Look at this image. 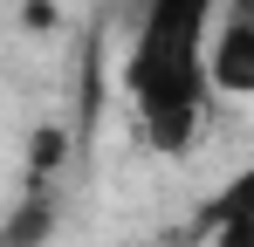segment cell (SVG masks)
I'll list each match as a JSON object with an SVG mask.
<instances>
[{"mask_svg": "<svg viewBox=\"0 0 254 247\" xmlns=\"http://www.w3.org/2000/svg\"><path fill=\"white\" fill-rule=\"evenodd\" d=\"M220 220H254V165H248V172H234L227 192L199 213V227H220Z\"/></svg>", "mask_w": 254, "mask_h": 247, "instance_id": "4", "label": "cell"}, {"mask_svg": "<svg viewBox=\"0 0 254 247\" xmlns=\"http://www.w3.org/2000/svg\"><path fill=\"white\" fill-rule=\"evenodd\" d=\"M220 14H227V21H241V28L254 35V0H220Z\"/></svg>", "mask_w": 254, "mask_h": 247, "instance_id": "6", "label": "cell"}, {"mask_svg": "<svg viewBox=\"0 0 254 247\" xmlns=\"http://www.w3.org/2000/svg\"><path fill=\"white\" fill-rule=\"evenodd\" d=\"M206 234H213V247H254V220H220Z\"/></svg>", "mask_w": 254, "mask_h": 247, "instance_id": "5", "label": "cell"}, {"mask_svg": "<svg viewBox=\"0 0 254 247\" xmlns=\"http://www.w3.org/2000/svg\"><path fill=\"white\" fill-rule=\"evenodd\" d=\"M206 89L220 96H254V35L241 21H213V41H206Z\"/></svg>", "mask_w": 254, "mask_h": 247, "instance_id": "2", "label": "cell"}, {"mask_svg": "<svg viewBox=\"0 0 254 247\" xmlns=\"http://www.w3.org/2000/svg\"><path fill=\"white\" fill-rule=\"evenodd\" d=\"M48 227H55V206H48V192L35 185V192H28V206H21V213L0 227V247H42V241H48Z\"/></svg>", "mask_w": 254, "mask_h": 247, "instance_id": "3", "label": "cell"}, {"mask_svg": "<svg viewBox=\"0 0 254 247\" xmlns=\"http://www.w3.org/2000/svg\"><path fill=\"white\" fill-rule=\"evenodd\" d=\"M220 0H144L124 48V96L151 151H186L206 110V28Z\"/></svg>", "mask_w": 254, "mask_h": 247, "instance_id": "1", "label": "cell"}]
</instances>
